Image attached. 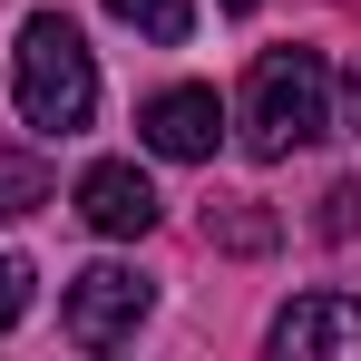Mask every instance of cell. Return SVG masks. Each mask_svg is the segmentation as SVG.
<instances>
[{
	"label": "cell",
	"mask_w": 361,
	"mask_h": 361,
	"mask_svg": "<svg viewBox=\"0 0 361 361\" xmlns=\"http://www.w3.org/2000/svg\"><path fill=\"white\" fill-rule=\"evenodd\" d=\"M322 235H332V244H342V235H361V185H352V176L322 195Z\"/></svg>",
	"instance_id": "cell-11"
},
{
	"label": "cell",
	"mask_w": 361,
	"mask_h": 361,
	"mask_svg": "<svg viewBox=\"0 0 361 361\" xmlns=\"http://www.w3.org/2000/svg\"><path fill=\"white\" fill-rule=\"evenodd\" d=\"M147 302H157V283L137 274V264H88V274H68V342H88V352H108V342H127L137 322H147Z\"/></svg>",
	"instance_id": "cell-3"
},
{
	"label": "cell",
	"mask_w": 361,
	"mask_h": 361,
	"mask_svg": "<svg viewBox=\"0 0 361 361\" xmlns=\"http://www.w3.org/2000/svg\"><path fill=\"white\" fill-rule=\"evenodd\" d=\"M137 137H147L157 157H176V166H205L215 137H225V98H215V88H157V98L137 108Z\"/></svg>",
	"instance_id": "cell-4"
},
{
	"label": "cell",
	"mask_w": 361,
	"mask_h": 361,
	"mask_svg": "<svg viewBox=\"0 0 361 361\" xmlns=\"http://www.w3.org/2000/svg\"><path fill=\"white\" fill-rule=\"evenodd\" d=\"M312 137H332V68L312 49H264L244 78V157H293Z\"/></svg>",
	"instance_id": "cell-2"
},
{
	"label": "cell",
	"mask_w": 361,
	"mask_h": 361,
	"mask_svg": "<svg viewBox=\"0 0 361 361\" xmlns=\"http://www.w3.org/2000/svg\"><path fill=\"white\" fill-rule=\"evenodd\" d=\"M205 244H225V254H274V215L264 205H205Z\"/></svg>",
	"instance_id": "cell-7"
},
{
	"label": "cell",
	"mask_w": 361,
	"mask_h": 361,
	"mask_svg": "<svg viewBox=\"0 0 361 361\" xmlns=\"http://www.w3.org/2000/svg\"><path fill=\"white\" fill-rule=\"evenodd\" d=\"M274 352L283 361H361V302L352 293H302L274 312Z\"/></svg>",
	"instance_id": "cell-5"
},
{
	"label": "cell",
	"mask_w": 361,
	"mask_h": 361,
	"mask_svg": "<svg viewBox=\"0 0 361 361\" xmlns=\"http://www.w3.org/2000/svg\"><path fill=\"white\" fill-rule=\"evenodd\" d=\"M225 10H264V0H225Z\"/></svg>",
	"instance_id": "cell-13"
},
{
	"label": "cell",
	"mask_w": 361,
	"mask_h": 361,
	"mask_svg": "<svg viewBox=\"0 0 361 361\" xmlns=\"http://www.w3.org/2000/svg\"><path fill=\"white\" fill-rule=\"evenodd\" d=\"M10 88H20V118L39 137H78L98 118V59L78 39L68 10H30L20 20V49H10Z\"/></svg>",
	"instance_id": "cell-1"
},
{
	"label": "cell",
	"mask_w": 361,
	"mask_h": 361,
	"mask_svg": "<svg viewBox=\"0 0 361 361\" xmlns=\"http://www.w3.org/2000/svg\"><path fill=\"white\" fill-rule=\"evenodd\" d=\"M30 283H39V274H30L20 254H0V332H10V322L30 312Z\"/></svg>",
	"instance_id": "cell-10"
},
{
	"label": "cell",
	"mask_w": 361,
	"mask_h": 361,
	"mask_svg": "<svg viewBox=\"0 0 361 361\" xmlns=\"http://www.w3.org/2000/svg\"><path fill=\"white\" fill-rule=\"evenodd\" d=\"M39 205H49V166L39 157H0V225L39 215Z\"/></svg>",
	"instance_id": "cell-8"
},
{
	"label": "cell",
	"mask_w": 361,
	"mask_h": 361,
	"mask_svg": "<svg viewBox=\"0 0 361 361\" xmlns=\"http://www.w3.org/2000/svg\"><path fill=\"white\" fill-rule=\"evenodd\" d=\"M332 127H361V78L342 88V118H332Z\"/></svg>",
	"instance_id": "cell-12"
},
{
	"label": "cell",
	"mask_w": 361,
	"mask_h": 361,
	"mask_svg": "<svg viewBox=\"0 0 361 361\" xmlns=\"http://www.w3.org/2000/svg\"><path fill=\"white\" fill-rule=\"evenodd\" d=\"M108 10H118L127 30H147L157 49H176L185 30H195V0H108Z\"/></svg>",
	"instance_id": "cell-9"
},
{
	"label": "cell",
	"mask_w": 361,
	"mask_h": 361,
	"mask_svg": "<svg viewBox=\"0 0 361 361\" xmlns=\"http://www.w3.org/2000/svg\"><path fill=\"white\" fill-rule=\"evenodd\" d=\"M78 215H88L98 235H147V225H157V185L137 176L127 157H98V166L78 176Z\"/></svg>",
	"instance_id": "cell-6"
}]
</instances>
